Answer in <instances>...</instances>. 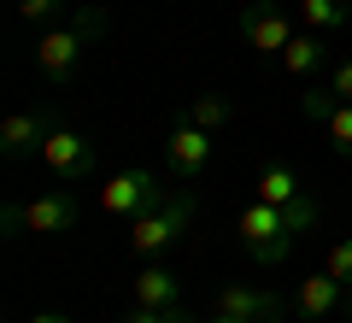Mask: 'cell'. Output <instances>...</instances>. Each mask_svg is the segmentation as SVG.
Listing matches in <instances>:
<instances>
[{
  "instance_id": "1",
  "label": "cell",
  "mask_w": 352,
  "mask_h": 323,
  "mask_svg": "<svg viewBox=\"0 0 352 323\" xmlns=\"http://www.w3.org/2000/svg\"><path fill=\"white\" fill-rule=\"evenodd\" d=\"M317 224V200H294V206H270V200H252L247 211L235 218V236L241 247L252 253V264H282L294 247V236H305V229Z\"/></svg>"
},
{
  "instance_id": "2",
  "label": "cell",
  "mask_w": 352,
  "mask_h": 323,
  "mask_svg": "<svg viewBox=\"0 0 352 323\" xmlns=\"http://www.w3.org/2000/svg\"><path fill=\"white\" fill-rule=\"evenodd\" d=\"M106 30V12H94V6H82V12H71L59 30H47V36L36 41V71L47 76L53 88H71L76 65H82V48Z\"/></svg>"
},
{
  "instance_id": "3",
  "label": "cell",
  "mask_w": 352,
  "mask_h": 323,
  "mask_svg": "<svg viewBox=\"0 0 352 323\" xmlns=\"http://www.w3.org/2000/svg\"><path fill=\"white\" fill-rule=\"evenodd\" d=\"M188 224H194V194H164L153 211L129 218V253L159 259L164 247H176V241L188 236Z\"/></svg>"
},
{
  "instance_id": "4",
  "label": "cell",
  "mask_w": 352,
  "mask_h": 323,
  "mask_svg": "<svg viewBox=\"0 0 352 323\" xmlns=\"http://www.w3.org/2000/svg\"><path fill=\"white\" fill-rule=\"evenodd\" d=\"M41 165L53 171V183H88L94 165H100V153H94V141H88L82 129H59L53 124L47 147H41Z\"/></svg>"
},
{
  "instance_id": "5",
  "label": "cell",
  "mask_w": 352,
  "mask_h": 323,
  "mask_svg": "<svg viewBox=\"0 0 352 323\" xmlns=\"http://www.w3.org/2000/svg\"><path fill=\"white\" fill-rule=\"evenodd\" d=\"M18 224H24L30 236H71V229L82 224V200H76L71 188H47V194H36V200L18 206Z\"/></svg>"
},
{
  "instance_id": "6",
  "label": "cell",
  "mask_w": 352,
  "mask_h": 323,
  "mask_svg": "<svg viewBox=\"0 0 352 323\" xmlns=\"http://www.w3.org/2000/svg\"><path fill=\"white\" fill-rule=\"evenodd\" d=\"M159 200H164V188H159L153 171H124V176H112V183L100 188V211L106 218H141V211H153Z\"/></svg>"
},
{
  "instance_id": "7",
  "label": "cell",
  "mask_w": 352,
  "mask_h": 323,
  "mask_svg": "<svg viewBox=\"0 0 352 323\" xmlns=\"http://www.w3.org/2000/svg\"><path fill=\"white\" fill-rule=\"evenodd\" d=\"M164 165H170L182 183H194V176H206V165H212V136H206L200 124H182L170 129V141H164Z\"/></svg>"
},
{
  "instance_id": "8",
  "label": "cell",
  "mask_w": 352,
  "mask_h": 323,
  "mask_svg": "<svg viewBox=\"0 0 352 323\" xmlns=\"http://www.w3.org/2000/svg\"><path fill=\"white\" fill-rule=\"evenodd\" d=\"M241 36H247V48H258V53H282L294 41V24H288V12H276V6L247 0V6H241Z\"/></svg>"
},
{
  "instance_id": "9",
  "label": "cell",
  "mask_w": 352,
  "mask_h": 323,
  "mask_svg": "<svg viewBox=\"0 0 352 323\" xmlns=\"http://www.w3.org/2000/svg\"><path fill=\"white\" fill-rule=\"evenodd\" d=\"M217 317H247V323H282V300H276V288L229 282L223 294H217Z\"/></svg>"
},
{
  "instance_id": "10",
  "label": "cell",
  "mask_w": 352,
  "mask_h": 323,
  "mask_svg": "<svg viewBox=\"0 0 352 323\" xmlns=\"http://www.w3.org/2000/svg\"><path fill=\"white\" fill-rule=\"evenodd\" d=\"M47 136H53L47 112H6L0 118V153L6 159H36L47 147Z\"/></svg>"
},
{
  "instance_id": "11",
  "label": "cell",
  "mask_w": 352,
  "mask_h": 323,
  "mask_svg": "<svg viewBox=\"0 0 352 323\" xmlns=\"http://www.w3.org/2000/svg\"><path fill=\"white\" fill-rule=\"evenodd\" d=\"M340 300H346V288H340L329 271H317V276H305V282H300V294H294V311L317 323V317H329V311H340Z\"/></svg>"
},
{
  "instance_id": "12",
  "label": "cell",
  "mask_w": 352,
  "mask_h": 323,
  "mask_svg": "<svg viewBox=\"0 0 352 323\" xmlns=\"http://www.w3.org/2000/svg\"><path fill=\"white\" fill-rule=\"evenodd\" d=\"M182 282H176V271H164V264H147V271L129 276V300L135 306H182Z\"/></svg>"
},
{
  "instance_id": "13",
  "label": "cell",
  "mask_w": 352,
  "mask_h": 323,
  "mask_svg": "<svg viewBox=\"0 0 352 323\" xmlns=\"http://www.w3.org/2000/svg\"><path fill=\"white\" fill-rule=\"evenodd\" d=\"M258 200H270V206H294V200H305L300 171H294L288 159H270V165L258 171Z\"/></svg>"
},
{
  "instance_id": "14",
  "label": "cell",
  "mask_w": 352,
  "mask_h": 323,
  "mask_svg": "<svg viewBox=\"0 0 352 323\" xmlns=\"http://www.w3.org/2000/svg\"><path fill=\"white\" fill-rule=\"evenodd\" d=\"M276 59H282L288 76H311L317 65H323V36H317V30H294V41L276 53Z\"/></svg>"
},
{
  "instance_id": "15",
  "label": "cell",
  "mask_w": 352,
  "mask_h": 323,
  "mask_svg": "<svg viewBox=\"0 0 352 323\" xmlns=\"http://www.w3.org/2000/svg\"><path fill=\"white\" fill-rule=\"evenodd\" d=\"M300 24L329 36V30H346L352 24V0H300Z\"/></svg>"
},
{
  "instance_id": "16",
  "label": "cell",
  "mask_w": 352,
  "mask_h": 323,
  "mask_svg": "<svg viewBox=\"0 0 352 323\" xmlns=\"http://www.w3.org/2000/svg\"><path fill=\"white\" fill-rule=\"evenodd\" d=\"M229 118H235V106H229L223 94H194V100H188V124H200L206 136H217Z\"/></svg>"
},
{
  "instance_id": "17",
  "label": "cell",
  "mask_w": 352,
  "mask_h": 323,
  "mask_svg": "<svg viewBox=\"0 0 352 323\" xmlns=\"http://www.w3.org/2000/svg\"><path fill=\"white\" fill-rule=\"evenodd\" d=\"M335 106H340V94H335V88H305V94H300V112L305 118H311V124H329V118H335Z\"/></svg>"
},
{
  "instance_id": "18",
  "label": "cell",
  "mask_w": 352,
  "mask_h": 323,
  "mask_svg": "<svg viewBox=\"0 0 352 323\" xmlns=\"http://www.w3.org/2000/svg\"><path fill=\"white\" fill-rule=\"evenodd\" d=\"M329 147H335L340 153V159H352V100H340V106H335V118H329Z\"/></svg>"
},
{
  "instance_id": "19",
  "label": "cell",
  "mask_w": 352,
  "mask_h": 323,
  "mask_svg": "<svg viewBox=\"0 0 352 323\" xmlns=\"http://www.w3.org/2000/svg\"><path fill=\"white\" fill-rule=\"evenodd\" d=\"M323 271L335 276L340 288H352V236H340V241H329V259H323Z\"/></svg>"
},
{
  "instance_id": "20",
  "label": "cell",
  "mask_w": 352,
  "mask_h": 323,
  "mask_svg": "<svg viewBox=\"0 0 352 323\" xmlns=\"http://www.w3.org/2000/svg\"><path fill=\"white\" fill-rule=\"evenodd\" d=\"M124 323H200V317L182 311V306H129Z\"/></svg>"
},
{
  "instance_id": "21",
  "label": "cell",
  "mask_w": 352,
  "mask_h": 323,
  "mask_svg": "<svg viewBox=\"0 0 352 323\" xmlns=\"http://www.w3.org/2000/svg\"><path fill=\"white\" fill-rule=\"evenodd\" d=\"M65 12V0H18V18L24 24H53Z\"/></svg>"
},
{
  "instance_id": "22",
  "label": "cell",
  "mask_w": 352,
  "mask_h": 323,
  "mask_svg": "<svg viewBox=\"0 0 352 323\" xmlns=\"http://www.w3.org/2000/svg\"><path fill=\"white\" fill-rule=\"evenodd\" d=\"M329 88H335L340 100H352V59H340L335 71H329Z\"/></svg>"
},
{
  "instance_id": "23",
  "label": "cell",
  "mask_w": 352,
  "mask_h": 323,
  "mask_svg": "<svg viewBox=\"0 0 352 323\" xmlns=\"http://www.w3.org/2000/svg\"><path fill=\"white\" fill-rule=\"evenodd\" d=\"M30 323H76V317H71V311H36Z\"/></svg>"
},
{
  "instance_id": "24",
  "label": "cell",
  "mask_w": 352,
  "mask_h": 323,
  "mask_svg": "<svg viewBox=\"0 0 352 323\" xmlns=\"http://www.w3.org/2000/svg\"><path fill=\"white\" fill-rule=\"evenodd\" d=\"M212 323H247V317H212Z\"/></svg>"
}]
</instances>
